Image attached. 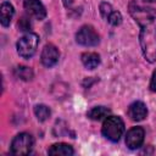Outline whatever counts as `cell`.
<instances>
[{
  "mask_svg": "<svg viewBox=\"0 0 156 156\" xmlns=\"http://www.w3.org/2000/svg\"><path fill=\"white\" fill-rule=\"evenodd\" d=\"M112 6L110 5V4H107V2H102L101 5H100V12H101V16L104 17V18H107L108 17V15L112 12Z\"/></svg>",
  "mask_w": 156,
  "mask_h": 156,
  "instance_id": "obj_17",
  "label": "cell"
},
{
  "mask_svg": "<svg viewBox=\"0 0 156 156\" xmlns=\"http://www.w3.org/2000/svg\"><path fill=\"white\" fill-rule=\"evenodd\" d=\"M18 27L21 30H30V21L28 17H22L20 21H18Z\"/></svg>",
  "mask_w": 156,
  "mask_h": 156,
  "instance_id": "obj_18",
  "label": "cell"
},
{
  "mask_svg": "<svg viewBox=\"0 0 156 156\" xmlns=\"http://www.w3.org/2000/svg\"><path fill=\"white\" fill-rule=\"evenodd\" d=\"M76 41L83 46H95L100 43V37L91 26H83L76 34Z\"/></svg>",
  "mask_w": 156,
  "mask_h": 156,
  "instance_id": "obj_5",
  "label": "cell"
},
{
  "mask_svg": "<svg viewBox=\"0 0 156 156\" xmlns=\"http://www.w3.org/2000/svg\"><path fill=\"white\" fill-rule=\"evenodd\" d=\"M13 15H15L13 6L10 2L4 1L1 4V7H0V22H1V26H4V27L10 26Z\"/></svg>",
  "mask_w": 156,
  "mask_h": 156,
  "instance_id": "obj_10",
  "label": "cell"
},
{
  "mask_svg": "<svg viewBox=\"0 0 156 156\" xmlns=\"http://www.w3.org/2000/svg\"><path fill=\"white\" fill-rule=\"evenodd\" d=\"M62 2H63V5H65L66 7H69V6L73 4V0H62Z\"/></svg>",
  "mask_w": 156,
  "mask_h": 156,
  "instance_id": "obj_20",
  "label": "cell"
},
{
  "mask_svg": "<svg viewBox=\"0 0 156 156\" xmlns=\"http://www.w3.org/2000/svg\"><path fill=\"white\" fill-rule=\"evenodd\" d=\"M145 132L141 127H133L127 132L126 135V145L130 150L139 149L144 143Z\"/></svg>",
  "mask_w": 156,
  "mask_h": 156,
  "instance_id": "obj_6",
  "label": "cell"
},
{
  "mask_svg": "<svg viewBox=\"0 0 156 156\" xmlns=\"http://www.w3.org/2000/svg\"><path fill=\"white\" fill-rule=\"evenodd\" d=\"M50 113H51V111H50V108L46 105H41L40 104V105L34 106V115H35V117H37V119L39 122L46 121L49 118Z\"/></svg>",
  "mask_w": 156,
  "mask_h": 156,
  "instance_id": "obj_14",
  "label": "cell"
},
{
  "mask_svg": "<svg viewBox=\"0 0 156 156\" xmlns=\"http://www.w3.org/2000/svg\"><path fill=\"white\" fill-rule=\"evenodd\" d=\"M38 44H39V37L35 33H27L24 34L22 38H20V40L17 41V52L21 57L28 60L30 57L34 56V54L37 52L38 49Z\"/></svg>",
  "mask_w": 156,
  "mask_h": 156,
  "instance_id": "obj_3",
  "label": "cell"
},
{
  "mask_svg": "<svg viewBox=\"0 0 156 156\" xmlns=\"http://www.w3.org/2000/svg\"><path fill=\"white\" fill-rule=\"evenodd\" d=\"M87 116L93 121H101L105 119L107 116H110V110L105 106H95L88 111Z\"/></svg>",
  "mask_w": 156,
  "mask_h": 156,
  "instance_id": "obj_13",
  "label": "cell"
},
{
  "mask_svg": "<svg viewBox=\"0 0 156 156\" xmlns=\"http://www.w3.org/2000/svg\"><path fill=\"white\" fill-rule=\"evenodd\" d=\"M33 145L34 139L29 133H20L12 139L10 151L12 155H28L32 152Z\"/></svg>",
  "mask_w": 156,
  "mask_h": 156,
  "instance_id": "obj_4",
  "label": "cell"
},
{
  "mask_svg": "<svg viewBox=\"0 0 156 156\" xmlns=\"http://www.w3.org/2000/svg\"><path fill=\"white\" fill-rule=\"evenodd\" d=\"M82 62L85 68L95 69L100 65V56L96 52H84L82 55Z\"/></svg>",
  "mask_w": 156,
  "mask_h": 156,
  "instance_id": "obj_12",
  "label": "cell"
},
{
  "mask_svg": "<svg viewBox=\"0 0 156 156\" xmlns=\"http://www.w3.org/2000/svg\"><path fill=\"white\" fill-rule=\"evenodd\" d=\"M108 21V23H111L112 26H119L122 23V15L116 11V10H112V12L108 15V17L106 18Z\"/></svg>",
  "mask_w": 156,
  "mask_h": 156,
  "instance_id": "obj_16",
  "label": "cell"
},
{
  "mask_svg": "<svg viewBox=\"0 0 156 156\" xmlns=\"http://www.w3.org/2000/svg\"><path fill=\"white\" fill-rule=\"evenodd\" d=\"M23 6L27 13L37 20H44L46 17L45 6L39 0H24Z\"/></svg>",
  "mask_w": 156,
  "mask_h": 156,
  "instance_id": "obj_8",
  "label": "cell"
},
{
  "mask_svg": "<svg viewBox=\"0 0 156 156\" xmlns=\"http://www.w3.org/2000/svg\"><path fill=\"white\" fill-rule=\"evenodd\" d=\"M101 132L106 139L116 143L124 133V122L118 116H107L104 119Z\"/></svg>",
  "mask_w": 156,
  "mask_h": 156,
  "instance_id": "obj_2",
  "label": "cell"
},
{
  "mask_svg": "<svg viewBox=\"0 0 156 156\" xmlns=\"http://www.w3.org/2000/svg\"><path fill=\"white\" fill-rule=\"evenodd\" d=\"M58 58H60V52L57 48L52 44H46L41 51V56H40L41 63L45 67L50 68L58 62Z\"/></svg>",
  "mask_w": 156,
  "mask_h": 156,
  "instance_id": "obj_7",
  "label": "cell"
},
{
  "mask_svg": "<svg viewBox=\"0 0 156 156\" xmlns=\"http://www.w3.org/2000/svg\"><path fill=\"white\" fill-rule=\"evenodd\" d=\"M129 13L140 27L139 41L143 55L150 63L156 61V9L133 0L128 5Z\"/></svg>",
  "mask_w": 156,
  "mask_h": 156,
  "instance_id": "obj_1",
  "label": "cell"
},
{
  "mask_svg": "<svg viewBox=\"0 0 156 156\" xmlns=\"http://www.w3.org/2000/svg\"><path fill=\"white\" fill-rule=\"evenodd\" d=\"M15 76L23 80H30L33 78V71L27 66H17L15 68Z\"/></svg>",
  "mask_w": 156,
  "mask_h": 156,
  "instance_id": "obj_15",
  "label": "cell"
},
{
  "mask_svg": "<svg viewBox=\"0 0 156 156\" xmlns=\"http://www.w3.org/2000/svg\"><path fill=\"white\" fill-rule=\"evenodd\" d=\"M49 155H54V156H71L74 154V150L71 145L65 144V143H57L54 144L49 150H48Z\"/></svg>",
  "mask_w": 156,
  "mask_h": 156,
  "instance_id": "obj_11",
  "label": "cell"
},
{
  "mask_svg": "<svg viewBox=\"0 0 156 156\" xmlns=\"http://www.w3.org/2000/svg\"><path fill=\"white\" fill-rule=\"evenodd\" d=\"M128 117L134 122H140L147 116V107L141 101H134L128 107Z\"/></svg>",
  "mask_w": 156,
  "mask_h": 156,
  "instance_id": "obj_9",
  "label": "cell"
},
{
  "mask_svg": "<svg viewBox=\"0 0 156 156\" xmlns=\"http://www.w3.org/2000/svg\"><path fill=\"white\" fill-rule=\"evenodd\" d=\"M150 90L156 93V69L152 73V77H151V80H150Z\"/></svg>",
  "mask_w": 156,
  "mask_h": 156,
  "instance_id": "obj_19",
  "label": "cell"
},
{
  "mask_svg": "<svg viewBox=\"0 0 156 156\" xmlns=\"http://www.w3.org/2000/svg\"><path fill=\"white\" fill-rule=\"evenodd\" d=\"M143 1H149V2H151V1H156V0H143Z\"/></svg>",
  "mask_w": 156,
  "mask_h": 156,
  "instance_id": "obj_21",
  "label": "cell"
}]
</instances>
